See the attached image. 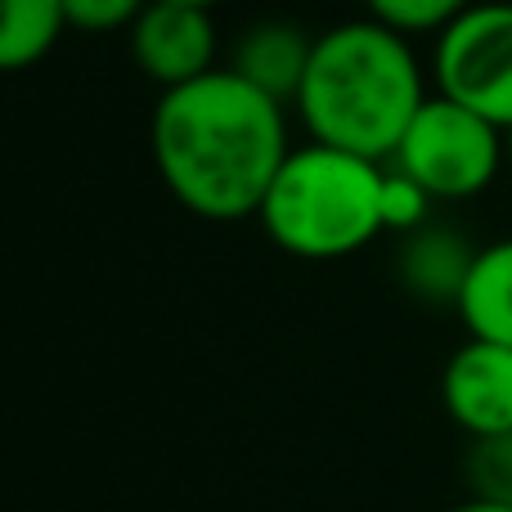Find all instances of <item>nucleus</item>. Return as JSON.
Instances as JSON below:
<instances>
[{
  "instance_id": "nucleus-10",
  "label": "nucleus",
  "mask_w": 512,
  "mask_h": 512,
  "mask_svg": "<svg viewBox=\"0 0 512 512\" xmlns=\"http://www.w3.org/2000/svg\"><path fill=\"white\" fill-rule=\"evenodd\" d=\"M459 319L468 324V337L512 346V239L486 243L472 261V274L463 283Z\"/></svg>"
},
{
  "instance_id": "nucleus-3",
  "label": "nucleus",
  "mask_w": 512,
  "mask_h": 512,
  "mask_svg": "<svg viewBox=\"0 0 512 512\" xmlns=\"http://www.w3.org/2000/svg\"><path fill=\"white\" fill-rule=\"evenodd\" d=\"M382 176L373 158L328 144H301L283 158L274 185L265 189L256 221L274 248L301 261H342L369 248L382 230Z\"/></svg>"
},
{
  "instance_id": "nucleus-16",
  "label": "nucleus",
  "mask_w": 512,
  "mask_h": 512,
  "mask_svg": "<svg viewBox=\"0 0 512 512\" xmlns=\"http://www.w3.org/2000/svg\"><path fill=\"white\" fill-rule=\"evenodd\" d=\"M445 512H512L508 504H495V499H477V495H468L463 504H454V508H445Z\"/></svg>"
},
{
  "instance_id": "nucleus-2",
  "label": "nucleus",
  "mask_w": 512,
  "mask_h": 512,
  "mask_svg": "<svg viewBox=\"0 0 512 512\" xmlns=\"http://www.w3.org/2000/svg\"><path fill=\"white\" fill-rule=\"evenodd\" d=\"M427 104V81L405 32L378 18H351L315 36L292 108L315 144L391 162L400 135Z\"/></svg>"
},
{
  "instance_id": "nucleus-11",
  "label": "nucleus",
  "mask_w": 512,
  "mask_h": 512,
  "mask_svg": "<svg viewBox=\"0 0 512 512\" xmlns=\"http://www.w3.org/2000/svg\"><path fill=\"white\" fill-rule=\"evenodd\" d=\"M68 27L63 0H0V68L23 72L59 45Z\"/></svg>"
},
{
  "instance_id": "nucleus-15",
  "label": "nucleus",
  "mask_w": 512,
  "mask_h": 512,
  "mask_svg": "<svg viewBox=\"0 0 512 512\" xmlns=\"http://www.w3.org/2000/svg\"><path fill=\"white\" fill-rule=\"evenodd\" d=\"M68 5V27L77 32H122L144 14L149 0H63Z\"/></svg>"
},
{
  "instance_id": "nucleus-6",
  "label": "nucleus",
  "mask_w": 512,
  "mask_h": 512,
  "mask_svg": "<svg viewBox=\"0 0 512 512\" xmlns=\"http://www.w3.org/2000/svg\"><path fill=\"white\" fill-rule=\"evenodd\" d=\"M135 68L162 90L198 81L216 72V18L212 9L176 5V0H149L144 14L126 27Z\"/></svg>"
},
{
  "instance_id": "nucleus-12",
  "label": "nucleus",
  "mask_w": 512,
  "mask_h": 512,
  "mask_svg": "<svg viewBox=\"0 0 512 512\" xmlns=\"http://www.w3.org/2000/svg\"><path fill=\"white\" fill-rule=\"evenodd\" d=\"M463 481H468V495L495 499V504L512 508V432L468 441V454H463Z\"/></svg>"
},
{
  "instance_id": "nucleus-13",
  "label": "nucleus",
  "mask_w": 512,
  "mask_h": 512,
  "mask_svg": "<svg viewBox=\"0 0 512 512\" xmlns=\"http://www.w3.org/2000/svg\"><path fill=\"white\" fill-rule=\"evenodd\" d=\"M477 0H364L369 18L396 27L405 36H423V32H445L454 18Z\"/></svg>"
},
{
  "instance_id": "nucleus-4",
  "label": "nucleus",
  "mask_w": 512,
  "mask_h": 512,
  "mask_svg": "<svg viewBox=\"0 0 512 512\" xmlns=\"http://www.w3.org/2000/svg\"><path fill=\"white\" fill-rule=\"evenodd\" d=\"M391 167L427 189L436 203H463L495 185L499 167H508L504 126L463 108L459 99L432 90L400 135Z\"/></svg>"
},
{
  "instance_id": "nucleus-1",
  "label": "nucleus",
  "mask_w": 512,
  "mask_h": 512,
  "mask_svg": "<svg viewBox=\"0 0 512 512\" xmlns=\"http://www.w3.org/2000/svg\"><path fill=\"white\" fill-rule=\"evenodd\" d=\"M149 144L167 194L203 221L256 216L292 153L283 104L234 68L162 90Z\"/></svg>"
},
{
  "instance_id": "nucleus-14",
  "label": "nucleus",
  "mask_w": 512,
  "mask_h": 512,
  "mask_svg": "<svg viewBox=\"0 0 512 512\" xmlns=\"http://www.w3.org/2000/svg\"><path fill=\"white\" fill-rule=\"evenodd\" d=\"M432 203L436 198L427 194L418 180H409L405 171L387 167V176H382V230L387 234L418 230V225H427V216H432Z\"/></svg>"
},
{
  "instance_id": "nucleus-17",
  "label": "nucleus",
  "mask_w": 512,
  "mask_h": 512,
  "mask_svg": "<svg viewBox=\"0 0 512 512\" xmlns=\"http://www.w3.org/2000/svg\"><path fill=\"white\" fill-rule=\"evenodd\" d=\"M176 5H198V9H212V5H221V0H176Z\"/></svg>"
},
{
  "instance_id": "nucleus-8",
  "label": "nucleus",
  "mask_w": 512,
  "mask_h": 512,
  "mask_svg": "<svg viewBox=\"0 0 512 512\" xmlns=\"http://www.w3.org/2000/svg\"><path fill=\"white\" fill-rule=\"evenodd\" d=\"M477 243H468L454 225H418V230L400 234L396 252V274L405 283V292L423 306H459L463 283L477 261Z\"/></svg>"
},
{
  "instance_id": "nucleus-7",
  "label": "nucleus",
  "mask_w": 512,
  "mask_h": 512,
  "mask_svg": "<svg viewBox=\"0 0 512 512\" xmlns=\"http://www.w3.org/2000/svg\"><path fill=\"white\" fill-rule=\"evenodd\" d=\"M445 414L472 441L512 432V346L468 337L441 373Z\"/></svg>"
},
{
  "instance_id": "nucleus-9",
  "label": "nucleus",
  "mask_w": 512,
  "mask_h": 512,
  "mask_svg": "<svg viewBox=\"0 0 512 512\" xmlns=\"http://www.w3.org/2000/svg\"><path fill=\"white\" fill-rule=\"evenodd\" d=\"M310 50H315V36L306 27L283 23V18H261L239 32L225 68H234L243 81H252L256 90H265L279 104H292L301 81H306Z\"/></svg>"
},
{
  "instance_id": "nucleus-18",
  "label": "nucleus",
  "mask_w": 512,
  "mask_h": 512,
  "mask_svg": "<svg viewBox=\"0 0 512 512\" xmlns=\"http://www.w3.org/2000/svg\"><path fill=\"white\" fill-rule=\"evenodd\" d=\"M504 153H508V171H512V126L504 131Z\"/></svg>"
},
{
  "instance_id": "nucleus-5",
  "label": "nucleus",
  "mask_w": 512,
  "mask_h": 512,
  "mask_svg": "<svg viewBox=\"0 0 512 512\" xmlns=\"http://www.w3.org/2000/svg\"><path fill=\"white\" fill-rule=\"evenodd\" d=\"M436 90L463 108L512 126V0H477L436 32L432 50Z\"/></svg>"
}]
</instances>
